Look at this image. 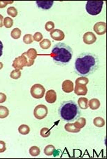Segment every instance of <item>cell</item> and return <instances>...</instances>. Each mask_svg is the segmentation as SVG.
Listing matches in <instances>:
<instances>
[{
  "mask_svg": "<svg viewBox=\"0 0 107 159\" xmlns=\"http://www.w3.org/2000/svg\"><path fill=\"white\" fill-rule=\"evenodd\" d=\"M76 85H87L89 82V80L86 77H80L76 80Z\"/></svg>",
  "mask_w": 107,
  "mask_h": 159,
  "instance_id": "83f0119b",
  "label": "cell"
},
{
  "mask_svg": "<svg viewBox=\"0 0 107 159\" xmlns=\"http://www.w3.org/2000/svg\"><path fill=\"white\" fill-rule=\"evenodd\" d=\"M55 28V24L53 21H48L45 25V29L46 31L51 32Z\"/></svg>",
  "mask_w": 107,
  "mask_h": 159,
  "instance_id": "d6a6232c",
  "label": "cell"
},
{
  "mask_svg": "<svg viewBox=\"0 0 107 159\" xmlns=\"http://www.w3.org/2000/svg\"><path fill=\"white\" fill-rule=\"evenodd\" d=\"M94 31L98 35H103L106 32V23L105 22H98L94 24Z\"/></svg>",
  "mask_w": 107,
  "mask_h": 159,
  "instance_id": "9c48e42d",
  "label": "cell"
},
{
  "mask_svg": "<svg viewBox=\"0 0 107 159\" xmlns=\"http://www.w3.org/2000/svg\"><path fill=\"white\" fill-rule=\"evenodd\" d=\"M40 47L43 49H48L51 46V42L48 39H44L40 42Z\"/></svg>",
  "mask_w": 107,
  "mask_h": 159,
  "instance_id": "d4e9b609",
  "label": "cell"
},
{
  "mask_svg": "<svg viewBox=\"0 0 107 159\" xmlns=\"http://www.w3.org/2000/svg\"><path fill=\"white\" fill-rule=\"evenodd\" d=\"M13 3V1H0V9H3L9 4Z\"/></svg>",
  "mask_w": 107,
  "mask_h": 159,
  "instance_id": "e575fe53",
  "label": "cell"
},
{
  "mask_svg": "<svg viewBox=\"0 0 107 159\" xmlns=\"http://www.w3.org/2000/svg\"><path fill=\"white\" fill-rule=\"evenodd\" d=\"M45 99L46 102L49 103H53L56 102L57 100V94L56 92L53 90H50L47 91L45 96Z\"/></svg>",
  "mask_w": 107,
  "mask_h": 159,
  "instance_id": "7c38bea8",
  "label": "cell"
},
{
  "mask_svg": "<svg viewBox=\"0 0 107 159\" xmlns=\"http://www.w3.org/2000/svg\"><path fill=\"white\" fill-rule=\"evenodd\" d=\"M10 77L13 80H18L21 77V72L20 70H12L11 74H10Z\"/></svg>",
  "mask_w": 107,
  "mask_h": 159,
  "instance_id": "f546056e",
  "label": "cell"
},
{
  "mask_svg": "<svg viewBox=\"0 0 107 159\" xmlns=\"http://www.w3.org/2000/svg\"><path fill=\"white\" fill-rule=\"evenodd\" d=\"M53 4V1H36L37 7L43 10H48L51 9Z\"/></svg>",
  "mask_w": 107,
  "mask_h": 159,
  "instance_id": "5bb4252c",
  "label": "cell"
},
{
  "mask_svg": "<svg viewBox=\"0 0 107 159\" xmlns=\"http://www.w3.org/2000/svg\"><path fill=\"white\" fill-rule=\"evenodd\" d=\"M32 37H33L34 41L39 42H41L42 40H43V35H42L41 32H35V33H34V36Z\"/></svg>",
  "mask_w": 107,
  "mask_h": 159,
  "instance_id": "836d02e7",
  "label": "cell"
},
{
  "mask_svg": "<svg viewBox=\"0 0 107 159\" xmlns=\"http://www.w3.org/2000/svg\"><path fill=\"white\" fill-rule=\"evenodd\" d=\"M27 59V66H32L34 64V60L37 56V52L34 48H30L28 51L23 53Z\"/></svg>",
  "mask_w": 107,
  "mask_h": 159,
  "instance_id": "ba28073f",
  "label": "cell"
},
{
  "mask_svg": "<svg viewBox=\"0 0 107 159\" xmlns=\"http://www.w3.org/2000/svg\"><path fill=\"white\" fill-rule=\"evenodd\" d=\"M74 125L76 128H79V129H82L84 128L86 125V119L85 118H78L76 120Z\"/></svg>",
  "mask_w": 107,
  "mask_h": 159,
  "instance_id": "d6986e66",
  "label": "cell"
},
{
  "mask_svg": "<svg viewBox=\"0 0 107 159\" xmlns=\"http://www.w3.org/2000/svg\"><path fill=\"white\" fill-rule=\"evenodd\" d=\"M12 66L16 70H20L23 69L24 67L27 66V59L24 54H22L21 56L17 57L14 59Z\"/></svg>",
  "mask_w": 107,
  "mask_h": 159,
  "instance_id": "52a82bcc",
  "label": "cell"
},
{
  "mask_svg": "<svg viewBox=\"0 0 107 159\" xmlns=\"http://www.w3.org/2000/svg\"><path fill=\"white\" fill-rule=\"evenodd\" d=\"M83 40L84 43L86 44H93L97 41V37L93 32H87L83 35Z\"/></svg>",
  "mask_w": 107,
  "mask_h": 159,
  "instance_id": "8fae6325",
  "label": "cell"
},
{
  "mask_svg": "<svg viewBox=\"0 0 107 159\" xmlns=\"http://www.w3.org/2000/svg\"><path fill=\"white\" fill-rule=\"evenodd\" d=\"M50 35H51L52 39L55 40V41H61V40H63L64 39V37H65L64 32L59 29L53 30L51 32H50Z\"/></svg>",
  "mask_w": 107,
  "mask_h": 159,
  "instance_id": "30bf717a",
  "label": "cell"
},
{
  "mask_svg": "<svg viewBox=\"0 0 107 159\" xmlns=\"http://www.w3.org/2000/svg\"><path fill=\"white\" fill-rule=\"evenodd\" d=\"M6 100V96L2 92H0V103H4Z\"/></svg>",
  "mask_w": 107,
  "mask_h": 159,
  "instance_id": "8d00e7d4",
  "label": "cell"
},
{
  "mask_svg": "<svg viewBox=\"0 0 107 159\" xmlns=\"http://www.w3.org/2000/svg\"><path fill=\"white\" fill-rule=\"evenodd\" d=\"M6 149V143L4 141L0 140V153H4Z\"/></svg>",
  "mask_w": 107,
  "mask_h": 159,
  "instance_id": "d590c367",
  "label": "cell"
},
{
  "mask_svg": "<svg viewBox=\"0 0 107 159\" xmlns=\"http://www.w3.org/2000/svg\"><path fill=\"white\" fill-rule=\"evenodd\" d=\"M4 19V18L3 17V16L0 14V27H2V26H4V24H3Z\"/></svg>",
  "mask_w": 107,
  "mask_h": 159,
  "instance_id": "f35d334b",
  "label": "cell"
},
{
  "mask_svg": "<svg viewBox=\"0 0 107 159\" xmlns=\"http://www.w3.org/2000/svg\"><path fill=\"white\" fill-rule=\"evenodd\" d=\"M99 59L97 55L90 52L82 53L76 58L74 69L76 74L87 77L98 69Z\"/></svg>",
  "mask_w": 107,
  "mask_h": 159,
  "instance_id": "6da1fadb",
  "label": "cell"
},
{
  "mask_svg": "<svg viewBox=\"0 0 107 159\" xmlns=\"http://www.w3.org/2000/svg\"><path fill=\"white\" fill-rule=\"evenodd\" d=\"M103 5V1H88L86 5V11L90 15L96 16L101 12Z\"/></svg>",
  "mask_w": 107,
  "mask_h": 159,
  "instance_id": "277c9868",
  "label": "cell"
},
{
  "mask_svg": "<svg viewBox=\"0 0 107 159\" xmlns=\"http://www.w3.org/2000/svg\"><path fill=\"white\" fill-rule=\"evenodd\" d=\"M7 14H8L9 16H11L12 18H15L18 15V11H17V9L15 7L10 6L7 9Z\"/></svg>",
  "mask_w": 107,
  "mask_h": 159,
  "instance_id": "f1b7e54d",
  "label": "cell"
},
{
  "mask_svg": "<svg viewBox=\"0 0 107 159\" xmlns=\"http://www.w3.org/2000/svg\"><path fill=\"white\" fill-rule=\"evenodd\" d=\"M58 113L62 119L67 122H73L81 114L78 104L72 100L64 101L62 103L59 107Z\"/></svg>",
  "mask_w": 107,
  "mask_h": 159,
  "instance_id": "3957f363",
  "label": "cell"
},
{
  "mask_svg": "<svg viewBox=\"0 0 107 159\" xmlns=\"http://www.w3.org/2000/svg\"><path fill=\"white\" fill-rule=\"evenodd\" d=\"M3 24L6 27V28H11L13 25V20L10 17L4 18Z\"/></svg>",
  "mask_w": 107,
  "mask_h": 159,
  "instance_id": "4316f807",
  "label": "cell"
},
{
  "mask_svg": "<svg viewBox=\"0 0 107 159\" xmlns=\"http://www.w3.org/2000/svg\"><path fill=\"white\" fill-rule=\"evenodd\" d=\"M64 129H65L67 132L71 133H78L81 131V129L76 127L74 123H67L64 125Z\"/></svg>",
  "mask_w": 107,
  "mask_h": 159,
  "instance_id": "2e32d148",
  "label": "cell"
},
{
  "mask_svg": "<svg viewBox=\"0 0 107 159\" xmlns=\"http://www.w3.org/2000/svg\"><path fill=\"white\" fill-rule=\"evenodd\" d=\"M18 132L22 135H27L30 132V128L27 125H21L18 128Z\"/></svg>",
  "mask_w": 107,
  "mask_h": 159,
  "instance_id": "ffe728a7",
  "label": "cell"
},
{
  "mask_svg": "<svg viewBox=\"0 0 107 159\" xmlns=\"http://www.w3.org/2000/svg\"><path fill=\"white\" fill-rule=\"evenodd\" d=\"M3 54V44H2V41H0V57Z\"/></svg>",
  "mask_w": 107,
  "mask_h": 159,
  "instance_id": "74e56055",
  "label": "cell"
},
{
  "mask_svg": "<svg viewBox=\"0 0 107 159\" xmlns=\"http://www.w3.org/2000/svg\"><path fill=\"white\" fill-rule=\"evenodd\" d=\"M51 56L55 64L58 65H66L73 57V50L63 42L55 44L52 48Z\"/></svg>",
  "mask_w": 107,
  "mask_h": 159,
  "instance_id": "7a4b0ae2",
  "label": "cell"
},
{
  "mask_svg": "<svg viewBox=\"0 0 107 159\" xmlns=\"http://www.w3.org/2000/svg\"><path fill=\"white\" fill-rule=\"evenodd\" d=\"M94 125L97 128H102L105 125V120L101 117H97L93 120Z\"/></svg>",
  "mask_w": 107,
  "mask_h": 159,
  "instance_id": "603a6c76",
  "label": "cell"
},
{
  "mask_svg": "<svg viewBox=\"0 0 107 159\" xmlns=\"http://www.w3.org/2000/svg\"><path fill=\"white\" fill-rule=\"evenodd\" d=\"M48 115V108L44 104H39L34 108V115L36 119H44Z\"/></svg>",
  "mask_w": 107,
  "mask_h": 159,
  "instance_id": "8992f818",
  "label": "cell"
},
{
  "mask_svg": "<svg viewBox=\"0 0 107 159\" xmlns=\"http://www.w3.org/2000/svg\"><path fill=\"white\" fill-rule=\"evenodd\" d=\"M11 36L14 40L19 39L21 36V30L18 28V27L13 29L11 32Z\"/></svg>",
  "mask_w": 107,
  "mask_h": 159,
  "instance_id": "484cf974",
  "label": "cell"
},
{
  "mask_svg": "<svg viewBox=\"0 0 107 159\" xmlns=\"http://www.w3.org/2000/svg\"><path fill=\"white\" fill-rule=\"evenodd\" d=\"M2 68H3V64L2 62H0V70H1Z\"/></svg>",
  "mask_w": 107,
  "mask_h": 159,
  "instance_id": "ab89813d",
  "label": "cell"
},
{
  "mask_svg": "<svg viewBox=\"0 0 107 159\" xmlns=\"http://www.w3.org/2000/svg\"><path fill=\"white\" fill-rule=\"evenodd\" d=\"M45 90L43 85L40 84H35L31 87L30 93L32 97L34 99H41L45 95Z\"/></svg>",
  "mask_w": 107,
  "mask_h": 159,
  "instance_id": "5b68a950",
  "label": "cell"
},
{
  "mask_svg": "<svg viewBox=\"0 0 107 159\" xmlns=\"http://www.w3.org/2000/svg\"><path fill=\"white\" fill-rule=\"evenodd\" d=\"M40 135L42 137L47 138L51 135V131L47 128H43L40 131Z\"/></svg>",
  "mask_w": 107,
  "mask_h": 159,
  "instance_id": "1f68e13d",
  "label": "cell"
},
{
  "mask_svg": "<svg viewBox=\"0 0 107 159\" xmlns=\"http://www.w3.org/2000/svg\"><path fill=\"white\" fill-rule=\"evenodd\" d=\"M29 154H30L32 156H34V157H36V156H38L41 153V150L38 146H32V147L29 149Z\"/></svg>",
  "mask_w": 107,
  "mask_h": 159,
  "instance_id": "cb8c5ba5",
  "label": "cell"
},
{
  "mask_svg": "<svg viewBox=\"0 0 107 159\" xmlns=\"http://www.w3.org/2000/svg\"><path fill=\"white\" fill-rule=\"evenodd\" d=\"M88 99L85 97H80L78 99V106L81 109H87L88 108Z\"/></svg>",
  "mask_w": 107,
  "mask_h": 159,
  "instance_id": "ac0fdd59",
  "label": "cell"
},
{
  "mask_svg": "<svg viewBox=\"0 0 107 159\" xmlns=\"http://www.w3.org/2000/svg\"><path fill=\"white\" fill-rule=\"evenodd\" d=\"M23 42L25 44H29L33 42V37L31 34H26L23 37Z\"/></svg>",
  "mask_w": 107,
  "mask_h": 159,
  "instance_id": "4dcf8cb0",
  "label": "cell"
},
{
  "mask_svg": "<svg viewBox=\"0 0 107 159\" xmlns=\"http://www.w3.org/2000/svg\"><path fill=\"white\" fill-rule=\"evenodd\" d=\"M9 115V111L8 108L4 106H0V119L6 118Z\"/></svg>",
  "mask_w": 107,
  "mask_h": 159,
  "instance_id": "44dd1931",
  "label": "cell"
},
{
  "mask_svg": "<svg viewBox=\"0 0 107 159\" xmlns=\"http://www.w3.org/2000/svg\"><path fill=\"white\" fill-rule=\"evenodd\" d=\"M74 90L75 94L78 96H85L88 93V88H87L86 85H76Z\"/></svg>",
  "mask_w": 107,
  "mask_h": 159,
  "instance_id": "9a60e30c",
  "label": "cell"
},
{
  "mask_svg": "<svg viewBox=\"0 0 107 159\" xmlns=\"http://www.w3.org/2000/svg\"><path fill=\"white\" fill-rule=\"evenodd\" d=\"M55 151V148L53 145H48L45 147L44 152L46 156H52L54 154Z\"/></svg>",
  "mask_w": 107,
  "mask_h": 159,
  "instance_id": "7402d4cb",
  "label": "cell"
},
{
  "mask_svg": "<svg viewBox=\"0 0 107 159\" xmlns=\"http://www.w3.org/2000/svg\"><path fill=\"white\" fill-rule=\"evenodd\" d=\"M100 102L97 99H92L88 102V107L92 110H97L100 107Z\"/></svg>",
  "mask_w": 107,
  "mask_h": 159,
  "instance_id": "e0dca14e",
  "label": "cell"
},
{
  "mask_svg": "<svg viewBox=\"0 0 107 159\" xmlns=\"http://www.w3.org/2000/svg\"><path fill=\"white\" fill-rule=\"evenodd\" d=\"M62 89L63 91L65 93H71L74 90V83L69 80H66L62 84Z\"/></svg>",
  "mask_w": 107,
  "mask_h": 159,
  "instance_id": "4fadbf2b",
  "label": "cell"
}]
</instances>
